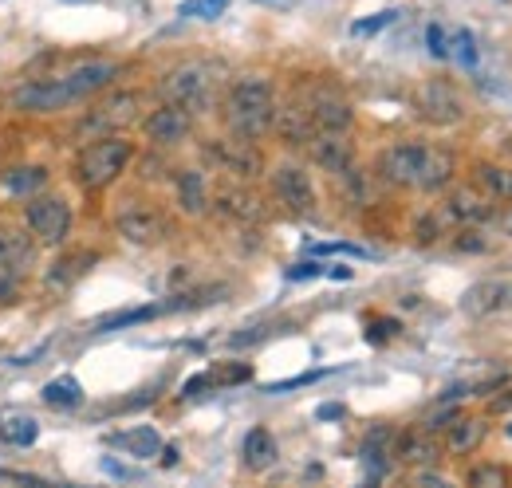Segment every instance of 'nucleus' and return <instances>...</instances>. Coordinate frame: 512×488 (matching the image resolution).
I'll return each mask as SVG.
<instances>
[{"instance_id": "1", "label": "nucleus", "mask_w": 512, "mask_h": 488, "mask_svg": "<svg viewBox=\"0 0 512 488\" xmlns=\"http://www.w3.org/2000/svg\"><path fill=\"white\" fill-rule=\"evenodd\" d=\"M119 63L115 60H83L79 67H71L67 75L56 79H32L24 87L12 91V111H24V115H52V111H64L75 107L83 99H91L95 91L111 87L119 79Z\"/></svg>"}, {"instance_id": "2", "label": "nucleus", "mask_w": 512, "mask_h": 488, "mask_svg": "<svg viewBox=\"0 0 512 488\" xmlns=\"http://www.w3.org/2000/svg\"><path fill=\"white\" fill-rule=\"evenodd\" d=\"M453 154L442 146H426V142H394L379 154V178L398 189H422V193H438L453 182Z\"/></svg>"}, {"instance_id": "3", "label": "nucleus", "mask_w": 512, "mask_h": 488, "mask_svg": "<svg viewBox=\"0 0 512 488\" xmlns=\"http://www.w3.org/2000/svg\"><path fill=\"white\" fill-rule=\"evenodd\" d=\"M272 119H276V91L264 75H245L229 87L225 95V122L233 134L241 138H260L272 130Z\"/></svg>"}, {"instance_id": "4", "label": "nucleus", "mask_w": 512, "mask_h": 488, "mask_svg": "<svg viewBox=\"0 0 512 488\" xmlns=\"http://www.w3.org/2000/svg\"><path fill=\"white\" fill-rule=\"evenodd\" d=\"M221 75H225L221 63H209V60L178 63L174 71L162 75L158 91H162L166 103H178L190 115H201V111H213L217 91H221Z\"/></svg>"}, {"instance_id": "5", "label": "nucleus", "mask_w": 512, "mask_h": 488, "mask_svg": "<svg viewBox=\"0 0 512 488\" xmlns=\"http://www.w3.org/2000/svg\"><path fill=\"white\" fill-rule=\"evenodd\" d=\"M130 158H134V146H130L127 138L99 134L95 142H87L79 150V158H75V182L83 185V189H91V193H99V189H107V185L127 170Z\"/></svg>"}, {"instance_id": "6", "label": "nucleus", "mask_w": 512, "mask_h": 488, "mask_svg": "<svg viewBox=\"0 0 512 488\" xmlns=\"http://www.w3.org/2000/svg\"><path fill=\"white\" fill-rule=\"evenodd\" d=\"M115 229L127 237L130 244H142V248H154L170 237V221L158 205L150 201H123L115 209Z\"/></svg>"}, {"instance_id": "7", "label": "nucleus", "mask_w": 512, "mask_h": 488, "mask_svg": "<svg viewBox=\"0 0 512 488\" xmlns=\"http://www.w3.org/2000/svg\"><path fill=\"white\" fill-rule=\"evenodd\" d=\"M296 99L308 107L316 130H351V122H355V111H351L347 95L339 87H331V83H304L296 91Z\"/></svg>"}, {"instance_id": "8", "label": "nucleus", "mask_w": 512, "mask_h": 488, "mask_svg": "<svg viewBox=\"0 0 512 488\" xmlns=\"http://www.w3.org/2000/svg\"><path fill=\"white\" fill-rule=\"evenodd\" d=\"M36 260V248L24 233L16 229H0V304H16L20 296V284L28 276Z\"/></svg>"}, {"instance_id": "9", "label": "nucleus", "mask_w": 512, "mask_h": 488, "mask_svg": "<svg viewBox=\"0 0 512 488\" xmlns=\"http://www.w3.org/2000/svg\"><path fill=\"white\" fill-rule=\"evenodd\" d=\"M138 111H142V95L138 91H119V95L103 99L99 107H91L79 119V134H95V138L99 134H119V130H127V126L142 119Z\"/></svg>"}, {"instance_id": "10", "label": "nucleus", "mask_w": 512, "mask_h": 488, "mask_svg": "<svg viewBox=\"0 0 512 488\" xmlns=\"http://www.w3.org/2000/svg\"><path fill=\"white\" fill-rule=\"evenodd\" d=\"M205 154L225 170V174H233L237 182H253L264 174V154L256 150L253 138H241V134H233V138H213L209 146H205Z\"/></svg>"}, {"instance_id": "11", "label": "nucleus", "mask_w": 512, "mask_h": 488, "mask_svg": "<svg viewBox=\"0 0 512 488\" xmlns=\"http://www.w3.org/2000/svg\"><path fill=\"white\" fill-rule=\"evenodd\" d=\"M414 107H418V115L430 126H457V122L465 119V99H461V91L449 79L422 83L418 95H414Z\"/></svg>"}, {"instance_id": "12", "label": "nucleus", "mask_w": 512, "mask_h": 488, "mask_svg": "<svg viewBox=\"0 0 512 488\" xmlns=\"http://www.w3.org/2000/svg\"><path fill=\"white\" fill-rule=\"evenodd\" d=\"M24 217H28L32 237H40L44 244H64L71 233V209L64 197H32Z\"/></svg>"}, {"instance_id": "13", "label": "nucleus", "mask_w": 512, "mask_h": 488, "mask_svg": "<svg viewBox=\"0 0 512 488\" xmlns=\"http://www.w3.org/2000/svg\"><path fill=\"white\" fill-rule=\"evenodd\" d=\"M272 193L292 213H316V205H320V193L312 185V174L304 166H292V162H284V166L272 170Z\"/></svg>"}, {"instance_id": "14", "label": "nucleus", "mask_w": 512, "mask_h": 488, "mask_svg": "<svg viewBox=\"0 0 512 488\" xmlns=\"http://www.w3.org/2000/svg\"><path fill=\"white\" fill-rule=\"evenodd\" d=\"M142 130L154 146H182L193 134V115L178 103H162L158 111H150L142 119Z\"/></svg>"}, {"instance_id": "15", "label": "nucleus", "mask_w": 512, "mask_h": 488, "mask_svg": "<svg viewBox=\"0 0 512 488\" xmlns=\"http://www.w3.org/2000/svg\"><path fill=\"white\" fill-rule=\"evenodd\" d=\"M442 209H446L449 221H457V225H485L497 213V201L481 185H457V189H449Z\"/></svg>"}, {"instance_id": "16", "label": "nucleus", "mask_w": 512, "mask_h": 488, "mask_svg": "<svg viewBox=\"0 0 512 488\" xmlns=\"http://www.w3.org/2000/svg\"><path fill=\"white\" fill-rule=\"evenodd\" d=\"M308 154H312V162L327 170L331 178L335 174H343L351 162H355V142L347 138V130H320L312 142H308Z\"/></svg>"}, {"instance_id": "17", "label": "nucleus", "mask_w": 512, "mask_h": 488, "mask_svg": "<svg viewBox=\"0 0 512 488\" xmlns=\"http://www.w3.org/2000/svg\"><path fill=\"white\" fill-rule=\"evenodd\" d=\"M512 307V280H481L473 284L465 296H461V311L473 315V319H485V315H497Z\"/></svg>"}, {"instance_id": "18", "label": "nucleus", "mask_w": 512, "mask_h": 488, "mask_svg": "<svg viewBox=\"0 0 512 488\" xmlns=\"http://www.w3.org/2000/svg\"><path fill=\"white\" fill-rule=\"evenodd\" d=\"M272 130L288 142V146H308L320 130H316V122H312V115H308V107L292 95L284 107H276V119H272Z\"/></svg>"}, {"instance_id": "19", "label": "nucleus", "mask_w": 512, "mask_h": 488, "mask_svg": "<svg viewBox=\"0 0 512 488\" xmlns=\"http://www.w3.org/2000/svg\"><path fill=\"white\" fill-rule=\"evenodd\" d=\"M394 457H398L402 465H438L442 445H438V437L426 426H414L394 437Z\"/></svg>"}, {"instance_id": "20", "label": "nucleus", "mask_w": 512, "mask_h": 488, "mask_svg": "<svg viewBox=\"0 0 512 488\" xmlns=\"http://www.w3.org/2000/svg\"><path fill=\"white\" fill-rule=\"evenodd\" d=\"M209 205H217V213L229 217V221H260V213H264V209H260V197H256L245 182L221 185V189L209 197Z\"/></svg>"}, {"instance_id": "21", "label": "nucleus", "mask_w": 512, "mask_h": 488, "mask_svg": "<svg viewBox=\"0 0 512 488\" xmlns=\"http://www.w3.org/2000/svg\"><path fill=\"white\" fill-rule=\"evenodd\" d=\"M485 433H489V426H485V418H453L446 426V453H453V457H469V453H477L481 449V441H485Z\"/></svg>"}, {"instance_id": "22", "label": "nucleus", "mask_w": 512, "mask_h": 488, "mask_svg": "<svg viewBox=\"0 0 512 488\" xmlns=\"http://www.w3.org/2000/svg\"><path fill=\"white\" fill-rule=\"evenodd\" d=\"M241 457H245V469H249V473H264V469H272V465H276V457H280L276 437H272L264 426L249 429V433H245V445H241Z\"/></svg>"}, {"instance_id": "23", "label": "nucleus", "mask_w": 512, "mask_h": 488, "mask_svg": "<svg viewBox=\"0 0 512 488\" xmlns=\"http://www.w3.org/2000/svg\"><path fill=\"white\" fill-rule=\"evenodd\" d=\"M359 457H363V465H367V473L379 481L386 473V461L394 457V429L386 426H375L367 437H363V449H359Z\"/></svg>"}, {"instance_id": "24", "label": "nucleus", "mask_w": 512, "mask_h": 488, "mask_svg": "<svg viewBox=\"0 0 512 488\" xmlns=\"http://www.w3.org/2000/svg\"><path fill=\"white\" fill-rule=\"evenodd\" d=\"M174 189H178V205H182L186 217H201L209 209V185H205L201 170H182L174 178Z\"/></svg>"}, {"instance_id": "25", "label": "nucleus", "mask_w": 512, "mask_h": 488, "mask_svg": "<svg viewBox=\"0 0 512 488\" xmlns=\"http://www.w3.org/2000/svg\"><path fill=\"white\" fill-rule=\"evenodd\" d=\"M166 311H178V304H174V300H166V304L127 307V311H115V315L99 319V323H95V331H99V335H107V331H123V327H138V323H146V319H158V315H166Z\"/></svg>"}, {"instance_id": "26", "label": "nucleus", "mask_w": 512, "mask_h": 488, "mask_svg": "<svg viewBox=\"0 0 512 488\" xmlns=\"http://www.w3.org/2000/svg\"><path fill=\"white\" fill-rule=\"evenodd\" d=\"M111 441H115L119 449H127L130 457H138V461H146V457H158V453H162V437H158V429H150V426L115 433Z\"/></svg>"}, {"instance_id": "27", "label": "nucleus", "mask_w": 512, "mask_h": 488, "mask_svg": "<svg viewBox=\"0 0 512 488\" xmlns=\"http://www.w3.org/2000/svg\"><path fill=\"white\" fill-rule=\"evenodd\" d=\"M477 185H481L493 201H512V166H501V162H477Z\"/></svg>"}, {"instance_id": "28", "label": "nucleus", "mask_w": 512, "mask_h": 488, "mask_svg": "<svg viewBox=\"0 0 512 488\" xmlns=\"http://www.w3.org/2000/svg\"><path fill=\"white\" fill-rule=\"evenodd\" d=\"M48 185V170L44 166H16L4 174V193H16V197H32Z\"/></svg>"}, {"instance_id": "29", "label": "nucleus", "mask_w": 512, "mask_h": 488, "mask_svg": "<svg viewBox=\"0 0 512 488\" xmlns=\"http://www.w3.org/2000/svg\"><path fill=\"white\" fill-rule=\"evenodd\" d=\"M40 398H44L48 406L71 410V406H79V402H83V386H79V378H75V374H60V378H52V382L40 390Z\"/></svg>"}, {"instance_id": "30", "label": "nucleus", "mask_w": 512, "mask_h": 488, "mask_svg": "<svg viewBox=\"0 0 512 488\" xmlns=\"http://www.w3.org/2000/svg\"><path fill=\"white\" fill-rule=\"evenodd\" d=\"M87 264H95V252H75V256H64L56 268H48V288H56V292H64V288H71L83 272H87Z\"/></svg>"}, {"instance_id": "31", "label": "nucleus", "mask_w": 512, "mask_h": 488, "mask_svg": "<svg viewBox=\"0 0 512 488\" xmlns=\"http://www.w3.org/2000/svg\"><path fill=\"white\" fill-rule=\"evenodd\" d=\"M4 441L8 445H16V449H28V445H36V437H40V422L36 418H28V414H16V418H4Z\"/></svg>"}, {"instance_id": "32", "label": "nucleus", "mask_w": 512, "mask_h": 488, "mask_svg": "<svg viewBox=\"0 0 512 488\" xmlns=\"http://www.w3.org/2000/svg\"><path fill=\"white\" fill-rule=\"evenodd\" d=\"M229 4L233 0H182L178 16H186V20H217V16H225Z\"/></svg>"}, {"instance_id": "33", "label": "nucleus", "mask_w": 512, "mask_h": 488, "mask_svg": "<svg viewBox=\"0 0 512 488\" xmlns=\"http://www.w3.org/2000/svg\"><path fill=\"white\" fill-rule=\"evenodd\" d=\"M449 56H457V63H461V67H469V71H473L477 60H481V56H477V40H473L465 28H457V32H453V40H449Z\"/></svg>"}, {"instance_id": "34", "label": "nucleus", "mask_w": 512, "mask_h": 488, "mask_svg": "<svg viewBox=\"0 0 512 488\" xmlns=\"http://www.w3.org/2000/svg\"><path fill=\"white\" fill-rule=\"evenodd\" d=\"M465 481L473 488H505L509 485V473H505L501 465H473Z\"/></svg>"}, {"instance_id": "35", "label": "nucleus", "mask_w": 512, "mask_h": 488, "mask_svg": "<svg viewBox=\"0 0 512 488\" xmlns=\"http://www.w3.org/2000/svg\"><path fill=\"white\" fill-rule=\"evenodd\" d=\"M394 20H398V8H383V12L367 16V20H355L351 24V36H375V32H383L386 24H394Z\"/></svg>"}, {"instance_id": "36", "label": "nucleus", "mask_w": 512, "mask_h": 488, "mask_svg": "<svg viewBox=\"0 0 512 488\" xmlns=\"http://www.w3.org/2000/svg\"><path fill=\"white\" fill-rule=\"evenodd\" d=\"M446 225H449L446 209H442V213H438V209H434V213H426V217L418 221V241H422V244L438 241V237L446 233Z\"/></svg>"}, {"instance_id": "37", "label": "nucleus", "mask_w": 512, "mask_h": 488, "mask_svg": "<svg viewBox=\"0 0 512 488\" xmlns=\"http://www.w3.org/2000/svg\"><path fill=\"white\" fill-rule=\"evenodd\" d=\"M327 370H308V374H296V378H284V382H268L264 386V394H284V390H300V386H312V382H320Z\"/></svg>"}, {"instance_id": "38", "label": "nucleus", "mask_w": 512, "mask_h": 488, "mask_svg": "<svg viewBox=\"0 0 512 488\" xmlns=\"http://www.w3.org/2000/svg\"><path fill=\"white\" fill-rule=\"evenodd\" d=\"M213 374V386H233V382H249L253 378V366L241 363V366H221V370H209Z\"/></svg>"}, {"instance_id": "39", "label": "nucleus", "mask_w": 512, "mask_h": 488, "mask_svg": "<svg viewBox=\"0 0 512 488\" xmlns=\"http://www.w3.org/2000/svg\"><path fill=\"white\" fill-rule=\"evenodd\" d=\"M426 44H430V56L434 60H449V36L442 24H430L426 28Z\"/></svg>"}, {"instance_id": "40", "label": "nucleus", "mask_w": 512, "mask_h": 488, "mask_svg": "<svg viewBox=\"0 0 512 488\" xmlns=\"http://www.w3.org/2000/svg\"><path fill=\"white\" fill-rule=\"evenodd\" d=\"M268 335H272V331H268V323H260V327H245V331H237V335L229 339V347H237V351H241V347H253V343H264Z\"/></svg>"}, {"instance_id": "41", "label": "nucleus", "mask_w": 512, "mask_h": 488, "mask_svg": "<svg viewBox=\"0 0 512 488\" xmlns=\"http://www.w3.org/2000/svg\"><path fill=\"white\" fill-rule=\"evenodd\" d=\"M284 276H288V280H316V276H323V268L320 264H308V260H304V264H292Z\"/></svg>"}, {"instance_id": "42", "label": "nucleus", "mask_w": 512, "mask_h": 488, "mask_svg": "<svg viewBox=\"0 0 512 488\" xmlns=\"http://www.w3.org/2000/svg\"><path fill=\"white\" fill-rule=\"evenodd\" d=\"M457 248H461V252H485V241H481V233L461 229V233H457Z\"/></svg>"}, {"instance_id": "43", "label": "nucleus", "mask_w": 512, "mask_h": 488, "mask_svg": "<svg viewBox=\"0 0 512 488\" xmlns=\"http://www.w3.org/2000/svg\"><path fill=\"white\" fill-rule=\"evenodd\" d=\"M209 386H213V374H193L190 382L182 386V398H197V394L209 390Z\"/></svg>"}, {"instance_id": "44", "label": "nucleus", "mask_w": 512, "mask_h": 488, "mask_svg": "<svg viewBox=\"0 0 512 488\" xmlns=\"http://www.w3.org/2000/svg\"><path fill=\"white\" fill-rule=\"evenodd\" d=\"M394 331H398V323H394V319H379V323H371L367 339H371V343H383L386 335H394Z\"/></svg>"}, {"instance_id": "45", "label": "nucleus", "mask_w": 512, "mask_h": 488, "mask_svg": "<svg viewBox=\"0 0 512 488\" xmlns=\"http://www.w3.org/2000/svg\"><path fill=\"white\" fill-rule=\"evenodd\" d=\"M162 465H166V469L178 465V445H166V449H162Z\"/></svg>"}, {"instance_id": "46", "label": "nucleus", "mask_w": 512, "mask_h": 488, "mask_svg": "<svg viewBox=\"0 0 512 488\" xmlns=\"http://www.w3.org/2000/svg\"><path fill=\"white\" fill-rule=\"evenodd\" d=\"M323 276H331V280H351V268H323Z\"/></svg>"}, {"instance_id": "47", "label": "nucleus", "mask_w": 512, "mask_h": 488, "mask_svg": "<svg viewBox=\"0 0 512 488\" xmlns=\"http://www.w3.org/2000/svg\"><path fill=\"white\" fill-rule=\"evenodd\" d=\"M320 418L331 422V418H343V406H320Z\"/></svg>"}, {"instance_id": "48", "label": "nucleus", "mask_w": 512, "mask_h": 488, "mask_svg": "<svg viewBox=\"0 0 512 488\" xmlns=\"http://www.w3.org/2000/svg\"><path fill=\"white\" fill-rule=\"evenodd\" d=\"M418 481H422V485H446V481H442V477H434V473H422Z\"/></svg>"}, {"instance_id": "49", "label": "nucleus", "mask_w": 512, "mask_h": 488, "mask_svg": "<svg viewBox=\"0 0 512 488\" xmlns=\"http://www.w3.org/2000/svg\"><path fill=\"white\" fill-rule=\"evenodd\" d=\"M493 410H512V394L509 398H497V402H493Z\"/></svg>"}, {"instance_id": "50", "label": "nucleus", "mask_w": 512, "mask_h": 488, "mask_svg": "<svg viewBox=\"0 0 512 488\" xmlns=\"http://www.w3.org/2000/svg\"><path fill=\"white\" fill-rule=\"evenodd\" d=\"M509 437H512V426H509Z\"/></svg>"}]
</instances>
